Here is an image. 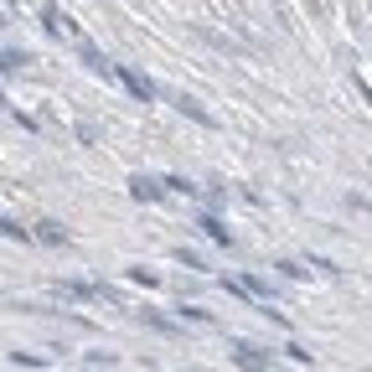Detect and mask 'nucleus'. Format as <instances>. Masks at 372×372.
Instances as JSON below:
<instances>
[{
  "label": "nucleus",
  "instance_id": "1",
  "mask_svg": "<svg viewBox=\"0 0 372 372\" xmlns=\"http://www.w3.org/2000/svg\"><path fill=\"white\" fill-rule=\"evenodd\" d=\"M114 78H119V83H124L129 93H135L140 103H150V99H155V83H150V78H140L135 68H119V62H114Z\"/></svg>",
  "mask_w": 372,
  "mask_h": 372
},
{
  "label": "nucleus",
  "instance_id": "2",
  "mask_svg": "<svg viewBox=\"0 0 372 372\" xmlns=\"http://www.w3.org/2000/svg\"><path fill=\"white\" fill-rule=\"evenodd\" d=\"M129 196L135 202H161L166 186H161V176H129Z\"/></svg>",
  "mask_w": 372,
  "mask_h": 372
},
{
  "label": "nucleus",
  "instance_id": "3",
  "mask_svg": "<svg viewBox=\"0 0 372 372\" xmlns=\"http://www.w3.org/2000/svg\"><path fill=\"white\" fill-rule=\"evenodd\" d=\"M233 362H238V367H248V372H269V367H274L269 357H259V347H248V341H238Z\"/></svg>",
  "mask_w": 372,
  "mask_h": 372
},
{
  "label": "nucleus",
  "instance_id": "4",
  "mask_svg": "<svg viewBox=\"0 0 372 372\" xmlns=\"http://www.w3.org/2000/svg\"><path fill=\"white\" fill-rule=\"evenodd\" d=\"M42 26H47V31H78L73 16H68V10H57V6H42Z\"/></svg>",
  "mask_w": 372,
  "mask_h": 372
},
{
  "label": "nucleus",
  "instance_id": "5",
  "mask_svg": "<svg viewBox=\"0 0 372 372\" xmlns=\"http://www.w3.org/2000/svg\"><path fill=\"white\" fill-rule=\"evenodd\" d=\"M78 52H83V62H88V68H93V73H103V78H114V62H109V57H103V52H99V47H93V42H83V47H78Z\"/></svg>",
  "mask_w": 372,
  "mask_h": 372
},
{
  "label": "nucleus",
  "instance_id": "6",
  "mask_svg": "<svg viewBox=\"0 0 372 372\" xmlns=\"http://www.w3.org/2000/svg\"><path fill=\"white\" fill-rule=\"evenodd\" d=\"M62 295H78V300H103V285H83V279H68Z\"/></svg>",
  "mask_w": 372,
  "mask_h": 372
},
{
  "label": "nucleus",
  "instance_id": "7",
  "mask_svg": "<svg viewBox=\"0 0 372 372\" xmlns=\"http://www.w3.org/2000/svg\"><path fill=\"white\" fill-rule=\"evenodd\" d=\"M202 233L212 238V243H228V248H233V233H228V228H222V222H217V217H212V212H207V217H202Z\"/></svg>",
  "mask_w": 372,
  "mask_h": 372
},
{
  "label": "nucleus",
  "instance_id": "8",
  "mask_svg": "<svg viewBox=\"0 0 372 372\" xmlns=\"http://www.w3.org/2000/svg\"><path fill=\"white\" fill-rule=\"evenodd\" d=\"M31 238H36V243H62L68 233H62L57 222H36V228H31Z\"/></svg>",
  "mask_w": 372,
  "mask_h": 372
},
{
  "label": "nucleus",
  "instance_id": "9",
  "mask_svg": "<svg viewBox=\"0 0 372 372\" xmlns=\"http://www.w3.org/2000/svg\"><path fill=\"white\" fill-rule=\"evenodd\" d=\"M31 62V52H0V73H21Z\"/></svg>",
  "mask_w": 372,
  "mask_h": 372
},
{
  "label": "nucleus",
  "instance_id": "10",
  "mask_svg": "<svg viewBox=\"0 0 372 372\" xmlns=\"http://www.w3.org/2000/svg\"><path fill=\"white\" fill-rule=\"evenodd\" d=\"M0 238H16V243H26V238H31V228H21L16 217H0Z\"/></svg>",
  "mask_w": 372,
  "mask_h": 372
},
{
  "label": "nucleus",
  "instance_id": "11",
  "mask_svg": "<svg viewBox=\"0 0 372 372\" xmlns=\"http://www.w3.org/2000/svg\"><path fill=\"white\" fill-rule=\"evenodd\" d=\"M176 109H181V114H192V119H202V124H212V114L202 109V103H192V99H176Z\"/></svg>",
  "mask_w": 372,
  "mask_h": 372
},
{
  "label": "nucleus",
  "instance_id": "12",
  "mask_svg": "<svg viewBox=\"0 0 372 372\" xmlns=\"http://www.w3.org/2000/svg\"><path fill=\"white\" fill-rule=\"evenodd\" d=\"M181 321H196V326H207V321H212V315L202 310V305H181Z\"/></svg>",
  "mask_w": 372,
  "mask_h": 372
},
{
  "label": "nucleus",
  "instance_id": "13",
  "mask_svg": "<svg viewBox=\"0 0 372 372\" xmlns=\"http://www.w3.org/2000/svg\"><path fill=\"white\" fill-rule=\"evenodd\" d=\"M279 269H285L289 279H305V274H310V269H300V264H295V259H279Z\"/></svg>",
  "mask_w": 372,
  "mask_h": 372
},
{
  "label": "nucleus",
  "instance_id": "14",
  "mask_svg": "<svg viewBox=\"0 0 372 372\" xmlns=\"http://www.w3.org/2000/svg\"><path fill=\"white\" fill-rule=\"evenodd\" d=\"M129 279H135V285H155L161 274H155V269H129Z\"/></svg>",
  "mask_w": 372,
  "mask_h": 372
},
{
  "label": "nucleus",
  "instance_id": "15",
  "mask_svg": "<svg viewBox=\"0 0 372 372\" xmlns=\"http://www.w3.org/2000/svg\"><path fill=\"white\" fill-rule=\"evenodd\" d=\"M0 103H6V93H0Z\"/></svg>",
  "mask_w": 372,
  "mask_h": 372
}]
</instances>
